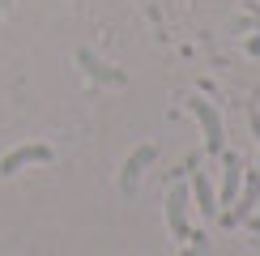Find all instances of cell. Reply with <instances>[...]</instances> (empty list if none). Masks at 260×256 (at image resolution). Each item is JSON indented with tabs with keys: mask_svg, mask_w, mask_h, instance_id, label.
<instances>
[{
	"mask_svg": "<svg viewBox=\"0 0 260 256\" xmlns=\"http://www.w3.org/2000/svg\"><path fill=\"white\" fill-rule=\"evenodd\" d=\"M256 213H260V205H256Z\"/></svg>",
	"mask_w": 260,
	"mask_h": 256,
	"instance_id": "cell-13",
	"label": "cell"
},
{
	"mask_svg": "<svg viewBox=\"0 0 260 256\" xmlns=\"http://www.w3.org/2000/svg\"><path fill=\"white\" fill-rule=\"evenodd\" d=\"M247 227H252V235H260V213H252V218H247Z\"/></svg>",
	"mask_w": 260,
	"mask_h": 256,
	"instance_id": "cell-10",
	"label": "cell"
},
{
	"mask_svg": "<svg viewBox=\"0 0 260 256\" xmlns=\"http://www.w3.org/2000/svg\"><path fill=\"white\" fill-rule=\"evenodd\" d=\"M73 60H77V69H81L90 81H103V85H124V81H128V73H124V69H115V64L99 60L90 47H77V56H73Z\"/></svg>",
	"mask_w": 260,
	"mask_h": 256,
	"instance_id": "cell-4",
	"label": "cell"
},
{
	"mask_svg": "<svg viewBox=\"0 0 260 256\" xmlns=\"http://www.w3.org/2000/svg\"><path fill=\"white\" fill-rule=\"evenodd\" d=\"M183 256H197V248H188V252H183Z\"/></svg>",
	"mask_w": 260,
	"mask_h": 256,
	"instance_id": "cell-11",
	"label": "cell"
},
{
	"mask_svg": "<svg viewBox=\"0 0 260 256\" xmlns=\"http://www.w3.org/2000/svg\"><path fill=\"white\" fill-rule=\"evenodd\" d=\"M5 5H9V0H0V13H5Z\"/></svg>",
	"mask_w": 260,
	"mask_h": 256,
	"instance_id": "cell-12",
	"label": "cell"
},
{
	"mask_svg": "<svg viewBox=\"0 0 260 256\" xmlns=\"http://www.w3.org/2000/svg\"><path fill=\"white\" fill-rule=\"evenodd\" d=\"M154 158H158V145H154V141H149V145H137L133 154H128L124 171H120V188H124V192H133V188H137V179L145 175V167H154Z\"/></svg>",
	"mask_w": 260,
	"mask_h": 256,
	"instance_id": "cell-6",
	"label": "cell"
},
{
	"mask_svg": "<svg viewBox=\"0 0 260 256\" xmlns=\"http://www.w3.org/2000/svg\"><path fill=\"white\" fill-rule=\"evenodd\" d=\"M239 188H243V158L235 154V149H222V192H218V213L235 205Z\"/></svg>",
	"mask_w": 260,
	"mask_h": 256,
	"instance_id": "cell-3",
	"label": "cell"
},
{
	"mask_svg": "<svg viewBox=\"0 0 260 256\" xmlns=\"http://www.w3.org/2000/svg\"><path fill=\"white\" fill-rule=\"evenodd\" d=\"M188 201H192V188H183V184H175L167 192V231L175 235V239H188Z\"/></svg>",
	"mask_w": 260,
	"mask_h": 256,
	"instance_id": "cell-5",
	"label": "cell"
},
{
	"mask_svg": "<svg viewBox=\"0 0 260 256\" xmlns=\"http://www.w3.org/2000/svg\"><path fill=\"white\" fill-rule=\"evenodd\" d=\"M51 145H21V149H13V154H5L0 158V175H13V171H21V167H30V163H51Z\"/></svg>",
	"mask_w": 260,
	"mask_h": 256,
	"instance_id": "cell-7",
	"label": "cell"
},
{
	"mask_svg": "<svg viewBox=\"0 0 260 256\" xmlns=\"http://www.w3.org/2000/svg\"><path fill=\"white\" fill-rule=\"evenodd\" d=\"M256 205H260V171H243V188H239V197H235L231 209L218 213V222H222L226 231H231V227H243V222L256 213Z\"/></svg>",
	"mask_w": 260,
	"mask_h": 256,
	"instance_id": "cell-1",
	"label": "cell"
},
{
	"mask_svg": "<svg viewBox=\"0 0 260 256\" xmlns=\"http://www.w3.org/2000/svg\"><path fill=\"white\" fill-rule=\"evenodd\" d=\"M188 111L197 115L201 133H205V154H222L226 149V128H222V115L209 99H188Z\"/></svg>",
	"mask_w": 260,
	"mask_h": 256,
	"instance_id": "cell-2",
	"label": "cell"
},
{
	"mask_svg": "<svg viewBox=\"0 0 260 256\" xmlns=\"http://www.w3.org/2000/svg\"><path fill=\"white\" fill-rule=\"evenodd\" d=\"M247 124H252V137L260 141V111H252V115H247Z\"/></svg>",
	"mask_w": 260,
	"mask_h": 256,
	"instance_id": "cell-9",
	"label": "cell"
},
{
	"mask_svg": "<svg viewBox=\"0 0 260 256\" xmlns=\"http://www.w3.org/2000/svg\"><path fill=\"white\" fill-rule=\"evenodd\" d=\"M192 192H197L201 218H205V222H218V192H213V184H209V175H205V171L192 175Z\"/></svg>",
	"mask_w": 260,
	"mask_h": 256,
	"instance_id": "cell-8",
	"label": "cell"
}]
</instances>
